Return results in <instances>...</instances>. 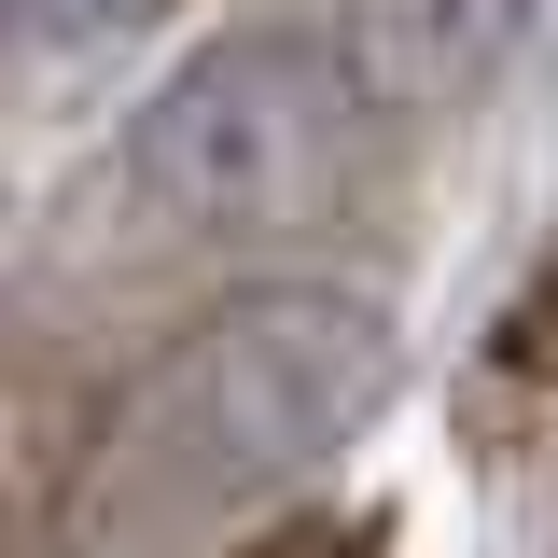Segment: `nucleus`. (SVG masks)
<instances>
[{
  "mask_svg": "<svg viewBox=\"0 0 558 558\" xmlns=\"http://www.w3.org/2000/svg\"><path fill=\"white\" fill-rule=\"evenodd\" d=\"M377 391H391V322L363 293H322V279L238 293L126 391L84 531L98 545H182L209 517L293 488L307 461H336Z\"/></svg>",
  "mask_w": 558,
  "mask_h": 558,
  "instance_id": "f257e3e1",
  "label": "nucleus"
},
{
  "mask_svg": "<svg viewBox=\"0 0 558 558\" xmlns=\"http://www.w3.org/2000/svg\"><path fill=\"white\" fill-rule=\"evenodd\" d=\"M349 57H307V43H209L182 57L126 126V182L168 223H293V209L336 196L349 168Z\"/></svg>",
  "mask_w": 558,
  "mask_h": 558,
  "instance_id": "f03ea898",
  "label": "nucleus"
},
{
  "mask_svg": "<svg viewBox=\"0 0 558 558\" xmlns=\"http://www.w3.org/2000/svg\"><path fill=\"white\" fill-rule=\"evenodd\" d=\"M517 28H531V0H349L336 57L377 112H418V98H461L475 70H502Z\"/></svg>",
  "mask_w": 558,
  "mask_h": 558,
  "instance_id": "7ed1b4c3",
  "label": "nucleus"
},
{
  "mask_svg": "<svg viewBox=\"0 0 558 558\" xmlns=\"http://www.w3.org/2000/svg\"><path fill=\"white\" fill-rule=\"evenodd\" d=\"M154 0H14V28L28 43H112V28H140Z\"/></svg>",
  "mask_w": 558,
  "mask_h": 558,
  "instance_id": "20e7f679",
  "label": "nucleus"
},
{
  "mask_svg": "<svg viewBox=\"0 0 558 558\" xmlns=\"http://www.w3.org/2000/svg\"><path fill=\"white\" fill-rule=\"evenodd\" d=\"M293 558H377V545H293Z\"/></svg>",
  "mask_w": 558,
  "mask_h": 558,
  "instance_id": "39448f33",
  "label": "nucleus"
}]
</instances>
